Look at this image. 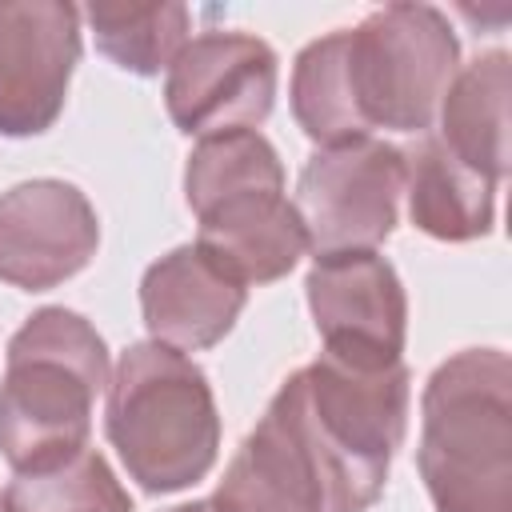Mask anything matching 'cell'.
<instances>
[{
  "instance_id": "7a4b0ae2",
  "label": "cell",
  "mask_w": 512,
  "mask_h": 512,
  "mask_svg": "<svg viewBox=\"0 0 512 512\" xmlns=\"http://www.w3.org/2000/svg\"><path fill=\"white\" fill-rule=\"evenodd\" d=\"M416 464L436 512H512V360L464 348L424 384Z\"/></svg>"
},
{
  "instance_id": "52a82bcc",
  "label": "cell",
  "mask_w": 512,
  "mask_h": 512,
  "mask_svg": "<svg viewBox=\"0 0 512 512\" xmlns=\"http://www.w3.org/2000/svg\"><path fill=\"white\" fill-rule=\"evenodd\" d=\"M408 160L404 148L364 136L332 144L308 156L296 180V216L308 248L328 252H376L396 228Z\"/></svg>"
},
{
  "instance_id": "8992f818",
  "label": "cell",
  "mask_w": 512,
  "mask_h": 512,
  "mask_svg": "<svg viewBox=\"0 0 512 512\" xmlns=\"http://www.w3.org/2000/svg\"><path fill=\"white\" fill-rule=\"evenodd\" d=\"M460 72V40L432 4H384L344 28V76L368 136L428 132Z\"/></svg>"
},
{
  "instance_id": "5bb4252c",
  "label": "cell",
  "mask_w": 512,
  "mask_h": 512,
  "mask_svg": "<svg viewBox=\"0 0 512 512\" xmlns=\"http://www.w3.org/2000/svg\"><path fill=\"white\" fill-rule=\"evenodd\" d=\"M508 92L512 60L504 48H492L452 76L436 112L440 132H432L464 168L496 188L508 176Z\"/></svg>"
},
{
  "instance_id": "d6986e66",
  "label": "cell",
  "mask_w": 512,
  "mask_h": 512,
  "mask_svg": "<svg viewBox=\"0 0 512 512\" xmlns=\"http://www.w3.org/2000/svg\"><path fill=\"white\" fill-rule=\"evenodd\" d=\"M168 512H212V504H208V500H192V504H176V508H168Z\"/></svg>"
},
{
  "instance_id": "7c38bea8",
  "label": "cell",
  "mask_w": 512,
  "mask_h": 512,
  "mask_svg": "<svg viewBox=\"0 0 512 512\" xmlns=\"http://www.w3.org/2000/svg\"><path fill=\"white\" fill-rule=\"evenodd\" d=\"M248 304V284L236 280L200 244H180L140 276V312L156 344L200 352L220 344Z\"/></svg>"
},
{
  "instance_id": "9a60e30c",
  "label": "cell",
  "mask_w": 512,
  "mask_h": 512,
  "mask_svg": "<svg viewBox=\"0 0 512 512\" xmlns=\"http://www.w3.org/2000/svg\"><path fill=\"white\" fill-rule=\"evenodd\" d=\"M404 160H408V176H404L408 216L424 236L464 244L492 232L496 224L492 180L464 168L432 132L416 148H408Z\"/></svg>"
},
{
  "instance_id": "ac0fdd59",
  "label": "cell",
  "mask_w": 512,
  "mask_h": 512,
  "mask_svg": "<svg viewBox=\"0 0 512 512\" xmlns=\"http://www.w3.org/2000/svg\"><path fill=\"white\" fill-rule=\"evenodd\" d=\"M4 504L8 512H132L128 492L96 448L44 472H16Z\"/></svg>"
},
{
  "instance_id": "2e32d148",
  "label": "cell",
  "mask_w": 512,
  "mask_h": 512,
  "mask_svg": "<svg viewBox=\"0 0 512 512\" xmlns=\"http://www.w3.org/2000/svg\"><path fill=\"white\" fill-rule=\"evenodd\" d=\"M96 36V48L124 72L156 76L172 68L188 44V8L184 4H88L80 12Z\"/></svg>"
},
{
  "instance_id": "30bf717a",
  "label": "cell",
  "mask_w": 512,
  "mask_h": 512,
  "mask_svg": "<svg viewBox=\"0 0 512 512\" xmlns=\"http://www.w3.org/2000/svg\"><path fill=\"white\" fill-rule=\"evenodd\" d=\"M80 60V8L0 0V136H40L64 112Z\"/></svg>"
},
{
  "instance_id": "4fadbf2b",
  "label": "cell",
  "mask_w": 512,
  "mask_h": 512,
  "mask_svg": "<svg viewBox=\"0 0 512 512\" xmlns=\"http://www.w3.org/2000/svg\"><path fill=\"white\" fill-rule=\"evenodd\" d=\"M208 504L212 512H328L320 464L276 396L228 460Z\"/></svg>"
},
{
  "instance_id": "3957f363",
  "label": "cell",
  "mask_w": 512,
  "mask_h": 512,
  "mask_svg": "<svg viewBox=\"0 0 512 512\" xmlns=\"http://www.w3.org/2000/svg\"><path fill=\"white\" fill-rule=\"evenodd\" d=\"M276 396L304 432L324 484L328 512H368L388 480L392 456L408 432V368H352L316 356L296 368Z\"/></svg>"
},
{
  "instance_id": "5b68a950",
  "label": "cell",
  "mask_w": 512,
  "mask_h": 512,
  "mask_svg": "<svg viewBox=\"0 0 512 512\" xmlns=\"http://www.w3.org/2000/svg\"><path fill=\"white\" fill-rule=\"evenodd\" d=\"M184 196L200 220L196 244L244 284H272L308 252L284 196V164L252 128L200 136L184 164Z\"/></svg>"
},
{
  "instance_id": "ffe728a7",
  "label": "cell",
  "mask_w": 512,
  "mask_h": 512,
  "mask_svg": "<svg viewBox=\"0 0 512 512\" xmlns=\"http://www.w3.org/2000/svg\"><path fill=\"white\" fill-rule=\"evenodd\" d=\"M0 512H8V504H4V496H0Z\"/></svg>"
},
{
  "instance_id": "ba28073f",
  "label": "cell",
  "mask_w": 512,
  "mask_h": 512,
  "mask_svg": "<svg viewBox=\"0 0 512 512\" xmlns=\"http://www.w3.org/2000/svg\"><path fill=\"white\" fill-rule=\"evenodd\" d=\"M280 60L248 32H200L168 68L164 104L184 136L260 128L276 104Z\"/></svg>"
},
{
  "instance_id": "277c9868",
  "label": "cell",
  "mask_w": 512,
  "mask_h": 512,
  "mask_svg": "<svg viewBox=\"0 0 512 512\" xmlns=\"http://www.w3.org/2000/svg\"><path fill=\"white\" fill-rule=\"evenodd\" d=\"M104 432L152 496L204 480L220 452V412L204 368L156 340L128 344L108 380Z\"/></svg>"
},
{
  "instance_id": "e0dca14e",
  "label": "cell",
  "mask_w": 512,
  "mask_h": 512,
  "mask_svg": "<svg viewBox=\"0 0 512 512\" xmlns=\"http://www.w3.org/2000/svg\"><path fill=\"white\" fill-rule=\"evenodd\" d=\"M288 96H292L296 124L320 148L368 136V128L356 116V104H352V92H348V76H344V28H336L328 36L312 40L308 48H300V56L292 64Z\"/></svg>"
},
{
  "instance_id": "8fae6325",
  "label": "cell",
  "mask_w": 512,
  "mask_h": 512,
  "mask_svg": "<svg viewBox=\"0 0 512 512\" xmlns=\"http://www.w3.org/2000/svg\"><path fill=\"white\" fill-rule=\"evenodd\" d=\"M100 244V220L88 196L68 180H24L0 192V280L24 292H48L88 268Z\"/></svg>"
},
{
  "instance_id": "6da1fadb",
  "label": "cell",
  "mask_w": 512,
  "mask_h": 512,
  "mask_svg": "<svg viewBox=\"0 0 512 512\" xmlns=\"http://www.w3.org/2000/svg\"><path fill=\"white\" fill-rule=\"evenodd\" d=\"M108 380L104 336L80 312H32L8 340L0 380V456L12 472H44L84 452Z\"/></svg>"
},
{
  "instance_id": "9c48e42d",
  "label": "cell",
  "mask_w": 512,
  "mask_h": 512,
  "mask_svg": "<svg viewBox=\"0 0 512 512\" xmlns=\"http://www.w3.org/2000/svg\"><path fill=\"white\" fill-rule=\"evenodd\" d=\"M324 356L352 368H388L404 356L408 296L380 252H328L304 276Z\"/></svg>"
}]
</instances>
